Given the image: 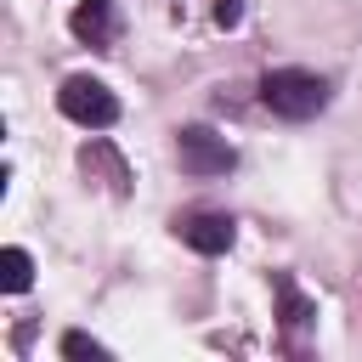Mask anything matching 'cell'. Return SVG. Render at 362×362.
Listing matches in <instances>:
<instances>
[{"label":"cell","mask_w":362,"mask_h":362,"mask_svg":"<svg viewBox=\"0 0 362 362\" xmlns=\"http://www.w3.org/2000/svg\"><path fill=\"white\" fill-rule=\"evenodd\" d=\"M260 102H266L277 119L305 124V119H317V113L328 107V79L311 74V68H272V74L260 79Z\"/></svg>","instance_id":"cell-1"},{"label":"cell","mask_w":362,"mask_h":362,"mask_svg":"<svg viewBox=\"0 0 362 362\" xmlns=\"http://www.w3.org/2000/svg\"><path fill=\"white\" fill-rule=\"evenodd\" d=\"M57 107H62L74 124H85V130H107V124H119V96H113L96 74H68L62 90H57Z\"/></svg>","instance_id":"cell-2"},{"label":"cell","mask_w":362,"mask_h":362,"mask_svg":"<svg viewBox=\"0 0 362 362\" xmlns=\"http://www.w3.org/2000/svg\"><path fill=\"white\" fill-rule=\"evenodd\" d=\"M175 153H181V170H187V175H198V181L226 175V170L238 164L232 141H226V136H215V130H204V124H187V130L175 136Z\"/></svg>","instance_id":"cell-3"},{"label":"cell","mask_w":362,"mask_h":362,"mask_svg":"<svg viewBox=\"0 0 362 362\" xmlns=\"http://www.w3.org/2000/svg\"><path fill=\"white\" fill-rule=\"evenodd\" d=\"M175 232H181V243L198 249V255H226L232 238H238V221L221 215V209H192V215L175 221Z\"/></svg>","instance_id":"cell-4"},{"label":"cell","mask_w":362,"mask_h":362,"mask_svg":"<svg viewBox=\"0 0 362 362\" xmlns=\"http://www.w3.org/2000/svg\"><path fill=\"white\" fill-rule=\"evenodd\" d=\"M68 28H74L85 45H107V40H113V0H85V6H74Z\"/></svg>","instance_id":"cell-5"},{"label":"cell","mask_w":362,"mask_h":362,"mask_svg":"<svg viewBox=\"0 0 362 362\" xmlns=\"http://www.w3.org/2000/svg\"><path fill=\"white\" fill-rule=\"evenodd\" d=\"M28 283H34V260H28V249L11 243V249L0 255V288H6V294H23Z\"/></svg>","instance_id":"cell-6"},{"label":"cell","mask_w":362,"mask_h":362,"mask_svg":"<svg viewBox=\"0 0 362 362\" xmlns=\"http://www.w3.org/2000/svg\"><path fill=\"white\" fill-rule=\"evenodd\" d=\"M62 356H90V362H107L113 351H107L102 339H90V334H79V328H68V334H62Z\"/></svg>","instance_id":"cell-7"},{"label":"cell","mask_w":362,"mask_h":362,"mask_svg":"<svg viewBox=\"0 0 362 362\" xmlns=\"http://www.w3.org/2000/svg\"><path fill=\"white\" fill-rule=\"evenodd\" d=\"M277 294H283V322H288V328H300V322H311V305L300 300V288H294L288 277H277Z\"/></svg>","instance_id":"cell-8"},{"label":"cell","mask_w":362,"mask_h":362,"mask_svg":"<svg viewBox=\"0 0 362 362\" xmlns=\"http://www.w3.org/2000/svg\"><path fill=\"white\" fill-rule=\"evenodd\" d=\"M238 17H243V0H215V23L221 28H238Z\"/></svg>","instance_id":"cell-9"}]
</instances>
